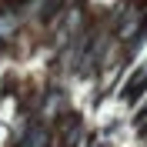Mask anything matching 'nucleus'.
<instances>
[{
	"mask_svg": "<svg viewBox=\"0 0 147 147\" xmlns=\"http://www.w3.org/2000/svg\"><path fill=\"white\" fill-rule=\"evenodd\" d=\"M17 30V17H10V13H0V37H10Z\"/></svg>",
	"mask_w": 147,
	"mask_h": 147,
	"instance_id": "obj_1",
	"label": "nucleus"
}]
</instances>
